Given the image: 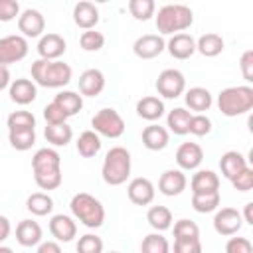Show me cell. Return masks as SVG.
I'll return each instance as SVG.
<instances>
[{
    "label": "cell",
    "instance_id": "obj_1",
    "mask_svg": "<svg viewBox=\"0 0 253 253\" xmlns=\"http://www.w3.org/2000/svg\"><path fill=\"white\" fill-rule=\"evenodd\" d=\"M32 170H34V180L38 188L42 190H55L61 186V156L55 148H40L32 156Z\"/></svg>",
    "mask_w": 253,
    "mask_h": 253
},
{
    "label": "cell",
    "instance_id": "obj_2",
    "mask_svg": "<svg viewBox=\"0 0 253 253\" xmlns=\"http://www.w3.org/2000/svg\"><path fill=\"white\" fill-rule=\"evenodd\" d=\"M32 79L36 85L45 87V89H59L65 87L71 81V67L65 61H49V59H36L30 67Z\"/></svg>",
    "mask_w": 253,
    "mask_h": 253
},
{
    "label": "cell",
    "instance_id": "obj_3",
    "mask_svg": "<svg viewBox=\"0 0 253 253\" xmlns=\"http://www.w3.org/2000/svg\"><path fill=\"white\" fill-rule=\"evenodd\" d=\"M194 24V12L186 4H166L156 14V30L160 36L182 34Z\"/></svg>",
    "mask_w": 253,
    "mask_h": 253
},
{
    "label": "cell",
    "instance_id": "obj_4",
    "mask_svg": "<svg viewBox=\"0 0 253 253\" xmlns=\"http://www.w3.org/2000/svg\"><path fill=\"white\" fill-rule=\"evenodd\" d=\"M69 210H71V215L75 219H79L89 229H97L105 221V208H103V204L95 196H91L87 192L75 194L71 198V202H69Z\"/></svg>",
    "mask_w": 253,
    "mask_h": 253
},
{
    "label": "cell",
    "instance_id": "obj_5",
    "mask_svg": "<svg viewBox=\"0 0 253 253\" xmlns=\"http://www.w3.org/2000/svg\"><path fill=\"white\" fill-rule=\"evenodd\" d=\"M217 109L225 117H239L253 109V87L237 85L225 87L217 95Z\"/></svg>",
    "mask_w": 253,
    "mask_h": 253
},
{
    "label": "cell",
    "instance_id": "obj_6",
    "mask_svg": "<svg viewBox=\"0 0 253 253\" xmlns=\"http://www.w3.org/2000/svg\"><path fill=\"white\" fill-rule=\"evenodd\" d=\"M101 176L109 186H121L130 176V152L125 146H113L103 160Z\"/></svg>",
    "mask_w": 253,
    "mask_h": 253
},
{
    "label": "cell",
    "instance_id": "obj_7",
    "mask_svg": "<svg viewBox=\"0 0 253 253\" xmlns=\"http://www.w3.org/2000/svg\"><path fill=\"white\" fill-rule=\"evenodd\" d=\"M91 126H93V132H97L99 136H107V138H119L125 132L123 117L115 109H109V107L95 113V117L91 119Z\"/></svg>",
    "mask_w": 253,
    "mask_h": 253
},
{
    "label": "cell",
    "instance_id": "obj_8",
    "mask_svg": "<svg viewBox=\"0 0 253 253\" xmlns=\"http://www.w3.org/2000/svg\"><path fill=\"white\" fill-rule=\"evenodd\" d=\"M28 40L20 34L0 38V65L8 67L10 63L22 61L28 55Z\"/></svg>",
    "mask_w": 253,
    "mask_h": 253
},
{
    "label": "cell",
    "instance_id": "obj_9",
    "mask_svg": "<svg viewBox=\"0 0 253 253\" xmlns=\"http://www.w3.org/2000/svg\"><path fill=\"white\" fill-rule=\"evenodd\" d=\"M156 91L164 99H176L186 91V77L180 69H164L156 79Z\"/></svg>",
    "mask_w": 253,
    "mask_h": 253
},
{
    "label": "cell",
    "instance_id": "obj_10",
    "mask_svg": "<svg viewBox=\"0 0 253 253\" xmlns=\"http://www.w3.org/2000/svg\"><path fill=\"white\" fill-rule=\"evenodd\" d=\"M166 49V42L160 34H144L132 43V51L140 59H154Z\"/></svg>",
    "mask_w": 253,
    "mask_h": 253
},
{
    "label": "cell",
    "instance_id": "obj_11",
    "mask_svg": "<svg viewBox=\"0 0 253 253\" xmlns=\"http://www.w3.org/2000/svg\"><path fill=\"white\" fill-rule=\"evenodd\" d=\"M241 225H243V219L235 208H221L213 215V229L219 235H225V237L235 235L241 229Z\"/></svg>",
    "mask_w": 253,
    "mask_h": 253
},
{
    "label": "cell",
    "instance_id": "obj_12",
    "mask_svg": "<svg viewBox=\"0 0 253 253\" xmlns=\"http://www.w3.org/2000/svg\"><path fill=\"white\" fill-rule=\"evenodd\" d=\"M18 30L22 32L20 36H24V38H40L42 32L45 30L43 14L36 8H26L18 16Z\"/></svg>",
    "mask_w": 253,
    "mask_h": 253
},
{
    "label": "cell",
    "instance_id": "obj_13",
    "mask_svg": "<svg viewBox=\"0 0 253 253\" xmlns=\"http://www.w3.org/2000/svg\"><path fill=\"white\" fill-rule=\"evenodd\" d=\"M154 194H156L154 184L148 178H142V176L132 178L128 182V186H126V196H128V200L134 206H148V204H152Z\"/></svg>",
    "mask_w": 253,
    "mask_h": 253
},
{
    "label": "cell",
    "instance_id": "obj_14",
    "mask_svg": "<svg viewBox=\"0 0 253 253\" xmlns=\"http://www.w3.org/2000/svg\"><path fill=\"white\" fill-rule=\"evenodd\" d=\"M186 186H188V178H186V174L182 172V170H174V168H170V170H164L162 174H160V180H158V190H160V194H164V196H168V198H172V196H180L184 190H186Z\"/></svg>",
    "mask_w": 253,
    "mask_h": 253
},
{
    "label": "cell",
    "instance_id": "obj_15",
    "mask_svg": "<svg viewBox=\"0 0 253 253\" xmlns=\"http://www.w3.org/2000/svg\"><path fill=\"white\" fill-rule=\"evenodd\" d=\"M67 49V43L63 40V36L59 34H43L38 42V53H40V59H49V61H55L59 59Z\"/></svg>",
    "mask_w": 253,
    "mask_h": 253
},
{
    "label": "cell",
    "instance_id": "obj_16",
    "mask_svg": "<svg viewBox=\"0 0 253 253\" xmlns=\"http://www.w3.org/2000/svg\"><path fill=\"white\" fill-rule=\"evenodd\" d=\"M204 160V150L198 142H182L176 150V164L178 170H196Z\"/></svg>",
    "mask_w": 253,
    "mask_h": 253
},
{
    "label": "cell",
    "instance_id": "obj_17",
    "mask_svg": "<svg viewBox=\"0 0 253 253\" xmlns=\"http://www.w3.org/2000/svg\"><path fill=\"white\" fill-rule=\"evenodd\" d=\"M49 233L55 237V241L69 243L77 235V223L73 221L71 215H65V213L51 215V219H49Z\"/></svg>",
    "mask_w": 253,
    "mask_h": 253
},
{
    "label": "cell",
    "instance_id": "obj_18",
    "mask_svg": "<svg viewBox=\"0 0 253 253\" xmlns=\"http://www.w3.org/2000/svg\"><path fill=\"white\" fill-rule=\"evenodd\" d=\"M73 22L77 28L81 30H95L97 22H99V8L93 2L81 0L73 6Z\"/></svg>",
    "mask_w": 253,
    "mask_h": 253
},
{
    "label": "cell",
    "instance_id": "obj_19",
    "mask_svg": "<svg viewBox=\"0 0 253 253\" xmlns=\"http://www.w3.org/2000/svg\"><path fill=\"white\" fill-rule=\"evenodd\" d=\"M8 93H10V99L16 103V105H30L36 101L38 97V87L32 79H14L8 87Z\"/></svg>",
    "mask_w": 253,
    "mask_h": 253
},
{
    "label": "cell",
    "instance_id": "obj_20",
    "mask_svg": "<svg viewBox=\"0 0 253 253\" xmlns=\"http://www.w3.org/2000/svg\"><path fill=\"white\" fill-rule=\"evenodd\" d=\"M166 49L174 59H188L196 53V40L190 34H174L166 42Z\"/></svg>",
    "mask_w": 253,
    "mask_h": 253
},
{
    "label": "cell",
    "instance_id": "obj_21",
    "mask_svg": "<svg viewBox=\"0 0 253 253\" xmlns=\"http://www.w3.org/2000/svg\"><path fill=\"white\" fill-rule=\"evenodd\" d=\"M105 89V75L101 69L97 67H91V69H85L81 75H79V91H81V97H97L101 95V91Z\"/></svg>",
    "mask_w": 253,
    "mask_h": 253
},
{
    "label": "cell",
    "instance_id": "obj_22",
    "mask_svg": "<svg viewBox=\"0 0 253 253\" xmlns=\"http://www.w3.org/2000/svg\"><path fill=\"white\" fill-rule=\"evenodd\" d=\"M42 237H43V231H42V225L34 219H22L18 225H16V241L22 245V247H34V245H40L42 243Z\"/></svg>",
    "mask_w": 253,
    "mask_h": 253
},
{
    "label": "cell",
    "instance_id": "obj_23",
    "mask_svg": "<svg viewBox=\"0 0 253 253\" xmlns=\"http://www.w3.org/2000/svg\"><path fill=\"white\" fill-rule=\"evenodd\" d=\"M190 188H192V196L219 192V176L213 170H198L190 180Z\"/></svg>",
    "mask_w": 253,
    "mask_h": 253
},
{
    "label": "cell",
    "instance_id": "obj_24",
    "mask_svg": "<svg viewBox=\"0 0 253 253\" xmlns=\"http://www.w3.org/2000/svg\"><path fill=\"white\" fill-rule=\"evenodd\" d=\"M168 142H170V134H168V130L164 126H160L156 123L144 126V130H142V144L148 150H162V148L168 146Z\"/></svg>",
    "mask_w": 253,
    "mask_h": 253
},
{
    "label": "cell",
    "instance_id": "obj_25",
    "mask_svg": "<svg viewBox=\"0 0 253 253\" xmlns=\"http://www.w3.org/2000/svg\"><path fill=\"white\" fill-rule=\"evenodd\" d=\"M164 111H166L164 109V103L158 97H154V95H146V97H142L136 103V115L140 119H144V121H150V123L162 119L164 117Z\"/></svg>",
    "mask_w": 253,
    "mask_h": 253
},
{
    "label": "cell",
    "instance_id": "obj_26",
    "mask_svg": "<svg viewBox=\"0 0 253 253\" xmlns=\"http://www.w3.org/2000/svg\"><path fill=\"white\" fill-rule=\"evenodd\" d=\"M249 164H247V160H245V156L241 154V152H237V150H227V152H223L221 154V158H219V170H221V174L227 178V180H231L233 176H237L241 170H245Z\"/></svg>",
    "mask_w": 253,
    "mask_h": 253
},
{
    "label": "cell",
    "instance_id": "obj_27",
    "mask_svg": "<svg viewBox=\"0 0 253 253\" xmlns=\"http://www.w3.org/2000/svg\"><path fill=\"white\" fill-rule=\"evenodd\" d=\"M184 99H186L188 109L196 111V115H204V111H208L211 107V103H213L211 93L206 87H190L186 91Z\"/></svg>",
    "mask_w": 253,
    "mask_h": 253
},
{
    "label": "cell",
    "instance_id": "obj_28",
    "mask_svg": "<svg viewBox=\"0 0 253 253\" xmlns=\"http://www.w3.org/2000/svg\"><path fill=\"white\" fill-rule=\"evenodd\" d=\"M223 45H225L223 38L219 34H215V32H208V34H204V36H200L196 40V51H200L204 57L219 55L223 51Z\"/></svg>",
    "mask_w": 253,
    "mask_h": 253
},
{
    "label": "cell",
    "instance_id": "obj_29",
    "mask_svg": "<svg viewBox=\"0 0 253 253\" xmlns=\"http://www.w3.org/2000/svg\"><path fill=\"white\" fill-rule=\"evenodd\" d=\"M53 103L67 115V117H73L77 115L81 109H83V97L75 91H59L55 97H53Z\"/></svg>",
    "mask_w": 253,
    "mask_h": 253
},
{
    "label": "cell",
    "instance_id": "obj_30",
    "mask_svg": "<svg viewBox=\"0 0 253 253\" xmlns=\"http://www.w3.org/2000/svg\"><path fill=\"white\" fill-rule=\"evenodd\" d=\"M43 136L51 146H67L71 142V138H73V128L67 123H63V125H47L45 130H43Z\"/></svg>",
    "mask_w": 253,
    "mask_h": 253
},
{
    "label": "cell",
    "instance_id": "obj_31",
    "mask_svg": "<svg viewBox=\"0 0 253 253\" xmlns=\"http://www.w3.org/2000/svg\"><path fill=\"white\" fill-rule=\"evenodd\" d=\"M146 221L152 229H156L158 233L160 231H166L172 227V211L166 208V206H152L148 211H146Z\"/></svg>",
    "mask_w": 253,
    "mask_h": 253
},
{
    "label": "cell",
    "instance_id": "obj_32",
    "mask_svg": "<svg viewBox=\"0 0 253 253\" xmlns=\"http://www.w3.org/2000/svg\"><path fill=\"white\" fill-rule=\"evenodd\" d=\"M75 146H77V152L83 158H93L101 150V136L97 132H93V130H85V132L79 134Z\"/></svg>",
    "mask_w": 253,
    "mask_h": 253
},
{
    "label": "cell",
    "instance_id": "obj_33",
    "mask_svg": "<svg viewBox=\"0 0 253 253\" xmlns=\"http://www.w3.org/2000/svg\"><path fill=\"white\" fill-rule=\"evenodd\" d=\"M190 119H192V113L186 111L184 107H176L168 113L166 117V125L168 128L174 132V134H188V126H190Z\"/></svg>",
    "mask_w": 253,
    "mask_h": 253
},
{
    "label": "cell",
    "instance_id": "obj_34",
    "mask_svg": "<svg viewBox=\"0 0 253 253\" xmlns=\"http://www.w3.org/2000/svg\"><path fill=\"white\" fill-rule=\"evenodd\" d=\"M26 208H28V211H32L34 215H40V217H42V215L51 213V210H53V200H51V196L45 194V192H34V194L28 196Z\"/></svg>",
    "mask_w": 253,
    "mask_h": 253
},
{
    "label": "cell",
    "instance_id": "obj_35",
    "mask_svg": "<svg viewBox=\"0 0 253 253\" xmlns=\"http://www.w3.org/2000/svg\"><path fill=\"white\" fill-rule=\"evenodd\" d=\"M8 125V132L10 130H28V128H36V117L30 111H14L8 115L6 119Z\"/></svg>",
    "mask_w": 253,
    "mask_h": 253
},
{
    "label": "cell",
    "instance_id": "obj_36",
    "mask_svg": "<svg viewBox=\"0 0 253 253\" xmlns=\"http://www.w3.org/2000/svg\"><path fill=\"white\" fill-rule=\"evenodd\" d=\"M8 140H10V146L24 152V150H30L34 144H36V128H28V130H10L8 132Z\"/></svg>",
    "mask_w": 253,
    "mask_h": 253
},
{
    "label": "cell",
    "instance_id": "obj_37",
    "mask_svg": "<svg viewBox=\"0 0 253 253\" xmlns=\"http://www.w3.org/2000/svg\"><path fill=\"white\" fill-rule=\"evenodd\" d=\"M219 192H211V194H196L192 196V208L198 211V213H210V211H215L219 208Z\"/></svg>",
    "mask_w": 253,
    "mask_h": 253
},
{
    "label": "cell",
    "instance_id": "obj_38",
    "mask_svg": "<svg viewBox=\"0 0 253 253\" xmlns=\"http://www.w3.org/2000/svg\"><path fill=\"white\" fill-rule=\"evenodd\" d=\"M140 253H170V243L162 233H148L140 243Z\"/></svg>",
    "mask_w": 253,
    "mask_h": 253
},
{
    "label": "cell",
    "instance_id": "obj_39",
    "mask_svg": "<svg viewBox=\"0 0 253 253\" xmlns=\"http://www.w3.org/2000/svg\"><path fill=\"white\" fill-rule=\"evenodd\" d=\"M128 12L134 20H140V22H146L154 16L156 12V4L154 0H130L128 2Z\"/></svg>",
    "mask_w": 253,
    "mask_h": 253
},
{
    "label": "cell",
    "instance_id": "obj_40",
    "mask_svg": "<svg viewBox=\"0 0 253 253\" xmlns=\"http://www.w3.org/2000/svg\"><path fill=\"white\" fill-rule=\"evenodd\" d=\"M103 247H105L103 245V239L99 235H95V233L81 235L79 241H77V245H75L77 253H103Z\"/></svg>",
    "mask_w": 253,
    "mask_h": 253
},
{
    "label": "cell",
    "instance_id": "obj_41",
    "mask_svg": "<svg viewBox=\"0 0 253 253\" xmlns=\"http://www.w3.org/2000/svg\"><path fill=\"white\" fill-rule=\"evenodd\" d=\"M79 45L85 51H99L105 45V36L101 32H97V30H87V32L81 34Z\"/></svg>",
    "mask_w": 253,
    "mask_h": 253
},
{
    "label": "cell",
    "instance_id": "obj_42",
    "mask_svg": "<svg viewBox=\"0 0 253 253\" xmlns=\"http://www.w3.org/2000/svg\"><path fill=\"white\" fill-rule=\"evenodd\" d=\"M182 237H200V227L196 221L192 219H178L174 223V239H182Z\"/></svg>",
    "mask_w": 253,
    "mask_h": 253
},
{
    "label": "cell",
    "instance_id": "obj_43",
    "mask_svg": "<svg viewBox=\"0 0 253 253\" xmlns=\"http://www.w3.org/2000/svg\"><path fill=\"white\" fill-rule=\"evenodd\" d=\"M188 132H190V134H196V136H206V134H210V132H211V121H210V117H208V115H192Z\"/></svg>",
    "mask_w": 253,
    "mask_h": 253
},
{
    "label": "cell",
    "instance_id": "obj_44",
    "mask_svg": "<svg viewBox=\"0 0 253 253\" xmlns=\"http://www.w3.org/2000/svg\"><path fill=\"white\" fill-rule=\"evenodd\" d=\"M174 253H202V241H200V237L174 239Z\"/></svg>",
    "mask_w": 253,
    "mask_h": 253
},
{
    "label": "cell",
    "instance_id": "obj_45",
    "mask_svg": "<svg viewBox=\"0 0 253 253\" xmlns=\"http://www.w3.org/2000/svg\"><path fill=\"white\" fill-rule=\"evenodd\" d=\"M43 119H45L47 125H63L69 117L51 101V103H47V105L43 107Z\"/></svg>",
    "mask_w": 253,
    "mask_h": 253
},
{
    "label": "cell",
    "instance_id": "obj_46",
    "mask_svg": "<svg viewBox=\"0 0 253 253\" xmlns=\"http://www.w3.org/2000/svg\"><path fill=\"white\" fill-rule=\"evenodd\" d=\"M229 182L233 184L235 190H239V192H249V190L253 188V168L247 166V168L241 170L237 176H233Z\"/></svg>",
    "mask_w": 253,
    "mask_h": 253
},
{
    "label": "cell",
    "instance_id": "obj_47",
    "mask_svg": "<svg viewBox=\"0 0 253 253\" xmlns=\"http://www.w3.org/2000/svg\"><path fill=\"white\" fill-rule=\"evenodd\" d=\"M225 253H253V245L247 237H229L225 243Z\"/></svg>",
    "mask_w": 253,
    "mask_h": 253
},
{
    "label": "cell",
    "instance_id": "obj_48",
    "mask_svg": "<svg viewBox=\"0 0 253 253\" xmlns=\"http://www.w3.org/2000/svg\"><path fill=\"white\" fill-rule=\"evenodd\" d=\"M20 16V4L16 0H0V22H12Z\"/></svg>",
    "mask_w": 253,
    "mask_h": 253
},
{
    "label": "cell",
    "instance_id": "obj_49",
    "mask_svg": "<svg viewBox=\"0 0 253 253\" xmlns=\"http://www.w3.org/2000/svg\"><path fill=\"white\" fill-rule=\"evenodd\" d=\"M239 69H241V75L247 83L253 81V49H247L241 53V59H239Z\"/></svg>",
    "mask_w": 253,
    "mask_h": 253
},
{
    "label": "cell",
    "instance_id": "obj_50",
    "mask_svg": "<svg viewBox=\"0 0 253 253\" xmlns=\"http://www.w3.org/2000/svg\"><path fill=\"white\" fill-rule=\"evenodd\" d=\"M36 253H61V247L57 241H42Z\"/></svg>",
    "mask_w": 253,
    "mask_h": 253
},
{
    "label": "cell",
    "instance_id": "obj_51",
    "mask_svg": "<svg viewBox=\"0 0 253 253\" xmlns=\"http://www.w3.org/2000/svg\"><path fill=\"white\" fill-rule=\"evenodd\" d=\"M10 231H12V225H10V219L6 215H0V243L6 241L10 237Z\"/></svg>",
    "mask_w": 253,
    "mask_h": 253
},
{
    "label": "cell",
    "instance_id": "obj_52",
    "mask_svg": "<svg viewBox=\"0 0 253 253\" xmlns=\"http://www.w3.org/2000/svg\"><path fill=\"white\" fill-rule=\"evenodd\" d=\"M10 71H8V67H4V65H0V91L2 89H6V87H10Z\"/></svg>",
    "mask_w": 253,
    "mask_h": 253
},
{
    "label": "cell",
    "instance_id": "obj_53",
    "mask_svg": "<svg viewBox=\"0 0 253 253\" xmlns=\"http://www.w3.org/2000/svg\"><path fill=\"white\" fill-rule=\"evenodd\" d=\"M241 219H243L245 223H249V225H253V202H249V204H245V211H243V215H241Z\"/></svg>",
    "mask_w": 253,
    "mask_h": 253
},
{
    "label": "cell",
    "instance_id": "obj_54",
    "mask_svg": "<svg viewBox=\"0 0 253 253\" xmlns=\"http://www.w3.org/2000/svg\"><path fill=\"white\" fill-rule=\"evenodd\" d=\"M0 253H14L10 247H6V245H0Z\"/></svg>",
    "mask_w": 253,
    "mask_h": 253
},
{
    "label": "cell",
    "instance_id": "obj_55",
    "mask_svg": "<svg viewBox=\"0 0 253 253\" xmlns=\"http://www.w3.org/2000/svg\"><path fill=\"white\" fill-rule=\"evenodd\" d=\"M109 253H121V251H109Z\"/></svg>",
    "mask_w": 253,
    "mask_h": 253
}]
</instances>
